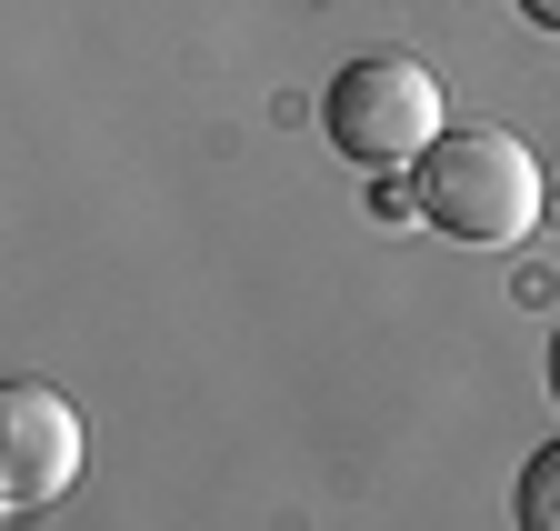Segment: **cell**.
<instances>
[{
	"label": "cell",
	"instance_id": "obj_5",
	"mask_svg": "<svg viewBox=\"0 0 560 531\" xmlns=\"http://www.w3.org/2000/svg\"><path fill=\"white\" fill-rule=\"evenodd\" d=\"M511 11H521L530 31H550V41H560V0H511Z\"/></svg>",
	"mask_w": 560,
	"mask_h": 531
},
{
	"label": "cell",
	"instance_id": "obj_2",
	"mask_svg": "<svg viewBox=\"0 0 560 531\" xmlns=\"http://www.w3.org/2000/svg\"><path fill=\"white\" fill-rule=\"evenodd\" d=\"M320 130H330V151L361 161V171H410L441 141V81L420 71L410 50H371V60H350V71H330Z\"/></svg>",
	"mask_w": 560,
	"mask_h": 531
},
{
	"label": "cell",
	"instance_id": "obj_6",
	"mask_svg": "<svg viewBox=\"0 0 560 531\" xmlns=\"http://www.w3.org/2000/svg\"><path fill=\"white\" fill-rule=\"evenodd\" d=\"M550 402H560V331H550Z\"/></svg>",
	"mask_w": 560,
	"mask_h": 531
},
{
	"label": "cell",
	"instance_id": "obj_4",
	"mask_svg": "<svg viewBox=\"0 0 560 531\" xmlns=\"http://www.w3.org/2000/svg\"><path fill=\"white\" fill-rule=\"evenodd\" d=\"M511 521L521 531H560V441H540L521 461V482H511Z\"/></svg>",
	"mask_w": 560,
	"mask_h": 531
},
{
	"label": "cell",
	"instance_id": "obj_1",
	"mask_svg": "<svg viewBox=\"0 0 560 531\" xmlns=\"http://www.w3.org/2000/svg\"><path fill=\"white\" fill-rule=\"evenodd\" d=\"M410 201H420V221L441 241L521 251L540 231V161L511 130H441V141L410 161Z\"/></svg>",
	"mask_w": 560,
	"mask_h": 531
},
{
	"label": "cell",
	"instance_id": "obj_3",
	"mask_svg": "<svg viewBox=\"0 0 560 531\" xmlns=\"http://www.w3.org/2000/svg\"><path fill=\"white\" fill-rule=\"evenodd\" d=\"M81 461H91V431H81V412H70L50 381H11L0 391V501L11 511L60 501L70 482H81Z\"/></svg>",
	"mask_w": 560,
	"mask_h": 531
}]
</instances>
